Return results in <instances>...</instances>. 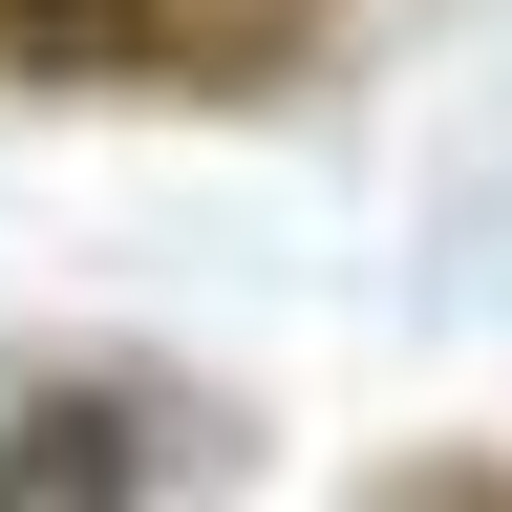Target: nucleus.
I'll return each mask as SVG.
<instances>
[{
	"mask_svg": "<svg viewBox=\"0 0 512 512\" xmlns=\"http://www.w3.org/2000/svg\"><path fill=\"white\" fill-rule=\"evenodd\" d=\"M363 0H0V86L43 107H299Z\"/></svg>",
	"mask_w": 512,
	"mask_h": 512,
	"instance_id": "f257e3e1",
	"label": "nucleus"
},
{
	"mask_svg": "<svg viewBox=\"0 0 512 512\" xmlns=\"http://www.w3.org/2000/svg\"><path fill=\"white\" fill-rule=\"evenodd\" d=\"M235 427L150 363H43L0 384V512H214Z\"/></svg>",
	"mask_w": 512,
	"mask_h": 512,
	"instance_id": "f03ea898",
	"label": "nucleus"
},
{
	"mask_svg": "<svg viewBox=\"0 0 512 512\" xmlns=\"http://www.w3.org/2000/svg\"><path fill=\"white\" fill-rule=\"evenodd\" d=\"M363 512H512V448H406Z\"/></svg>",
	"mask_w": 512,
	"mask_h": 512,
	"instance_id": "7ed1b4c3",
	"label": "nucleus"
}]
</instances>
